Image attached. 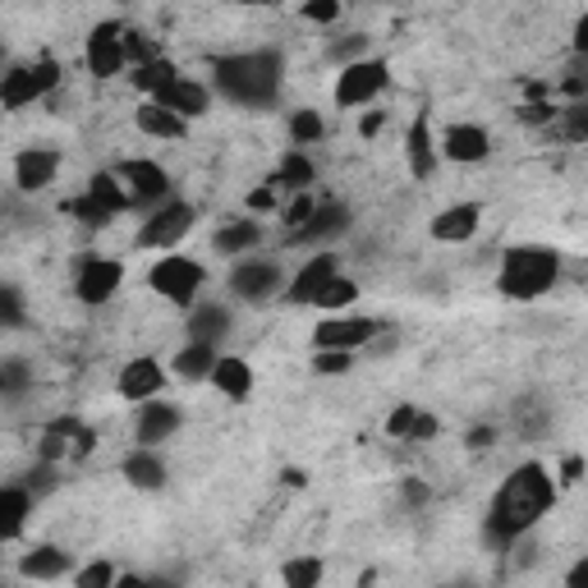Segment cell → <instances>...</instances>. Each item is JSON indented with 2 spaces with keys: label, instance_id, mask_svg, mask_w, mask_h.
I'll return each instance as SVG.
<instances>
[{
  "label": "cell",
  "instance_id": "cell-32",
  "mask_svg": "<svg viewBox=\"0 0 588 588\" xmlns=\"http://www.w3.org/2000/svg\"><path fill=\"white\" fill-rule=\"evenodd\" d=\"M65 212L74 216V221H79V226H87V230H106V226L115 221V216H120L115 207H106L102 198H92L87 189H83L79 198H70V203H65Z\"/></svg>",
  "mask_w": 588,
  "mask_h": 588
},
{
  "label": "cell",
  "instance_id": "cell-16",
  "mask_svg": "<svg viewBox=\"0 0 588 588\" xmlns=\"http://www.w3.org/2000/svg\"><path fill=\"white\" fill-rule=\"evenodd\" d=\"M331 276H340V258H336L331 249H318L313 258H303V267L290 276V286H286V303H295V308L313 303V299L327 290Z\"/></svg>",
  "mask_w": 588,
  "mask_h": 588
},
{
  "label": "cell",
  "instance_id": "cell-26",
  "mask_svg": "<svg viewBox=\"0 0 588 588\" xmlns=\"http://www.w3.org/2000/svg\"><path fill=\"white\" fill-rule=\"evenodd\" d=\"M207 382L221 391L226 400H249V391H254V368H249V359H239V354H221Z\"/></svg>",
  "mask_w": 588,
  "mask_h": 588
},
{
  "label": "cell",
  "instance_id": "cell-13",
  "mask_svg": "<svg viewBox=\"0 0 588 588\" xmlns=\"http://www.w3.org/2000/svg\"><path fill=\"white\" fill-rule=\"evenodd\" d=\"M166 378H171V373H166V363H162V359L138 354V359H130L125 368H120L115 395H120V400H130V405H147V400H162Z\"/></svg>",
  "mask_w": 588,
  "mask_h": 588
},
{
  "label": "cell",
  "instance_id": "cell-2",
  "mask_svg": "<svg viewBox=\"0 0 588 588\" xmlns=\"http://www.w3.org/2000/svg\"><path fill=\"white\" fill-rule=\"evenodd\" d=\"M281 83H286V55L276 47L235 51V55L212 60V87L235 106L267 111V106H276V97H281Z\"/></svg>",
  "mask_w": 588,
  "mask_h": 588
},
{
  "label": "cell",
  "instance_id": "cell-15",
  "mask_svg": "<svg viewBox=\"0 0 588 588\" xmlns=\"http://www.w3.org/2000/svg\"><path fill=\"white\" fill-rule=\"evenodd\" d=\"M235 327V313L221 303V299H198L189 308V318H184V340H194V345H212V350H221V340L230 336Z\"/></svg>",
  "mask_w": 588,
  "mask_h": 588
},
{
  "label": "cell",
  "instance_id": "cell-10",
  "mask_svg": "<svg viewBox=\"0 0 588 588\" xmlns=\"http://www.w3.org/2000/svg\"><path fill=\"white\" fill-rule=\"evenodd\" d=\"M386 327L378 318H350V313H336V318H322L313 327V350H340V354H354V350H368L373 340L382 336Z\"/></svg>",
  "mask_w": 588,
  "mask_h": 588
},
{
  "label": "cell",
  "instance_id": "cell-5",
  "mask_svg": "<svg viewBox=\"0 0 588 588\" xmlns=\"http://www.w3.org/2000/svg\"><path fill=\"white\" fill-rule=\"evenodd\" d=\"M391 83V65L382 55H368V60H354V65L336 70V83H331V102L340 111H363L373 106Z\"/></svg>",
  "mask_w": 588,
  "mask_h": 588
},
{
  "label": "cell",
  "instance_id": "cell-40",
  "mask_svg": "<svg viewBox=\"0 0 588 588\" xmlns=\"http://www.w3.org/2000/svg\"><path fill=\"white\" fill-rule=\"evenodd\" d=\"M419 410H423V405H410V400H405V405H395V410L386 414V437H391V442H405L410 427H414V419H419Z\"/></svg>",
  "mask_w": 588,
  "mask_h": 588
},
{
  "label": "cell",
  "instance_id": "cell-20",
  "mask_svg": "<svg viewBox=\"0 0 588 588\" xmlns=\"http://www.w3.org/2000/svg\"><path fill=\"white\" fill-rule=\"evenodd\" d=\"M258 244H262V221H258V216H230V221H221L216 235H212V249L221 258H235V262L254 258Z\"/></svg>",
  "mask_w": 588,
  "mask_h": 588
},
{
  "label": "cell",
  "instance_id": "cell-1",
  "mask_svg": "<svg viewBox=\"0 0 588 588\" xmlns=\"http://www.w3.org/2000/svg\"><path fill=\"white\" fill-rule=\"evenodd\" d=\"M556 478L543 460H524L510 470V478L497 487V497L487 506V538L497 543H519L529 529H538V519L556 506Z\"/></svg>",
  "mask_w": 588,
  "mask_h": 588
},
{
  "label": "cell",
  "instance_id": "cell-19",
  "mask_svg": "<svg viewBox=\"0 0 588 588\" xmlns=\"http://www.w3.org/2000/svg\"><path fill=\"white\" fill-rule=\"evenodd\" d=\"M60 175V152L55 147H23L14 157V189L19 194H42Z\"/></svg>",
  "mask_w": 588,
  "mask_h": 588
},
{
  "label": "cell",
  "instance_id": "cell-34",
  "mask_svg": "<svg viewBox=\"0 0 588 588\" xmlns=\"http://www.w3.org/2000/svg\"><path fill=\"white\" fill-rule=\"evenodd\" d=\"M322 134H327V120H322L313 106L290 111V138H295V147H299V152H303L308 143H322Z\"/></svg>",
  "mask_w": 588,
  "mask_h": 588
},
{
  "label": "cell",
  "instance_id": "cell-8",
  "mask_svg": "<svg viewBox=\"0 0 588 588\" xmlns=\"http://www.w3.org/2000/svg\"><path fill=\"white\" fill-rule=\"evenodd\" d=\"M125 286V262L120 258H106V254H83L79 258V271H74V299L83 308H102L120 295Z\"/></svg>",
  "mask_w": 588,
  "mask_h": 588
},
{
  "label": "cell",
  "instance_id": "cell-41",
  "mask_svg": "<svg viewBox=\"0 0 588 588\" xmlns=\"http://www.w3.org/2000/svg\"><path fill=\"white\" fill-rule=\"evenodd\" d=\"M299 14L308 19V23H322V28H331L340 14H345V10H340V0H308V6H299Z\"/></svg>",
  "mask_w": 588,
  "mask_h": 588
},
{
  "label": "cell",
  "instance_id": "cell-11",
  "mask_svg": "<svg viewBox=\"0 0 588 588\" xmlns=\"http://www.w3.org/2000/svg\"><path fill=\"white\" fill-rule=\"evenodd\" d=\"M111 175L120 179V189L130 194L134 207H162V203H171V175L157 162L134 157V162H120Z\"/></svg>",
  "mask_w": 588,
  "mask_h": 588
},
{
  "label": "cell",
  "instance_id": "cell-49",
  "mask_svg": "<svg viewBox=\"0 0 588 588\" xmlns=\"http://www.w3.org/2000/svg\"><path fill=\"white\" fill-rule=\"evenodd\" d=\"M23 318V303L14 290H0V322H19Z\"/></svg>",
  "mask_w": 588,
  "mask_h": 588
},
{
  "label": "cell",
  "instance_id": "cell-35",
  "mask_svg": "<svg viewBox=\"0 0 588 588\" xmlns=\"http://www.w3.org/2000/svg\"><path fill=\"white\" fill-rule=\"evenodd\" d=\"M281 584L286 588H322V561L318 556H295L281 566Z\"/></svg>",
  "mask_w": 588,
  "mask_h": 588
},
{
  "label": "cell",
  "instance_id": "cell-22",
  "mask_svg": "<svg viewBox=\"0 0 588 588\" xmlns=\"http://www.w3.org/2000/svg\"><path fill=\"white\" fill-rule=\"evenodd\" d=\"M157 106H166L171 115H179L184 125H189V120H198V115H207L212 111V87L207 83H198V79H189V74H179L162 97H152Z\"/></svg>",
  "mask_w": 588,
  "mask_h": 588
},
{
  "label": "cell",
  "instance_id": "cell-45",
  "mask_svg": "<svg viewBox=\"0 0 588 588\" xmlns=\"http://www.w3.org/2000/svg\"><path fill=\"white\" fill-rule=\"evenodd\" d=\"M556 487H579L584 483V455H566L561 460V474H551Z\"/></svg>",
  "mask_w": 588,
  "mask_h": 588
},
{
  "label": "cell",
  "instance_id": "cell-54",
  "mask_svg": "<svg viewBox=\"0 0 588 588\" xmlns=\"http://www.w3.org/2000/svg\"><path fill=\"white\" fill-rule=\"evenodd\" d=\"M281 478H286V487H303V483H308V474H303V470H286Z\"/></svg>",
  "mask_w": 588,
  "mask_h": 588
},
{
  "label": "cell",
  "instance_id": "cell-36",
  "mask_svg": "<svg viewBox=\"0 0 588 588\" xmlns=\"http://www.w3.org/2000/svg\"><path fill=\"white\" fill-rule=\"evenodd\" d=\"M87 194H92V198H102V203L115 207V212H130V207H134L130 194L120 189V179H115L111 171H97V175H92V179H87Z\"/></svg>",
  "mask_w": 588,
  "mask_h": 588
},
{
  "label": "cell",
  "instance_id": "cell-48",
  "mask_svg": "<svg viewBox=\"0 0 588 588\" xmlns=\"http://www.w3.org/2000/svg\"><path fill=\"white\" fill-rule=\"evenodd\" d=\"M0 382H6V391H19V386H28V368H23L19 359L0 363Z\"/></svg>",
  "mask_w": 588,
  "mask_h": 588
},
{
  "label": "cell",
  "instance_id": "cell-37",
  "mask_svg": "<svg viewBox=\"0 0 588 588\" xmlns=\"http://www.w3.org/2000/svg\"><path fill=\"white\" fill-rule=\"evenodd\" d=\"M120 579V566L106 561V556H97V561H87L74 570V588H111Z\"/></svg>",
  "mask_w": 588,
  "mask_h": 588
},
{
  "label": "cell",
  "instance_id": "cell-52",
  "mask_svg": "<svg viewBox=\"0 0 588 588\" xmlns=\"http://www.w3.org/2000/svg\"><path fill=\"white\" fill-rule=\"evenodd\" d=\"M566 588H588V556H579V561L570 566V575H566Z\"/></svg>",
  "mask_w": 588,
  "mask_h": 588
},
{
  "label": "cell",
  "instance_id": "cell-57",
  "mask_svg": "<svg viewBox=\"0 0 588 588\" xmlns=\"http://www.w3.org/2000/svg\"><path fill=\"white\" fill-rule=\"evenodd\" d=\"M0 395H6V382H0Z\"/></svg>",
  "mask_w": 588,
  "mask_h": 588
},
{
  "label": "cell",
  "instance_id": "cell-55",
  "mask_svg": "<svg viewBox=\"0 0 588 588\" xmlns=\"http://www.w3.org/2000/svg\"><path fill=\"white\" fill-rule=\"evenodd\" d=\"M373 584H378V570H363L359 575V588H373Z\"/></svg>",
  "mask_w": 588,
  "mask_h": 588
},
{
  "label": "cell",
  "instance_id": "cell-42",
  "mask_svg": "<svg viewBox=\"0 0 588 588\" xmlns=\"http://www.w3.org/2000/svg\"><path fill=\"white\" fill-rule=\"evenodd\" d=\"M83 427H87L83 419H74V414H60V419H51V423H47V437H60L65 446H74Z\"/></svg>",
  "mask_w": 588,
  "mask_h": 588
},
{
  "label": "cell",
  "instance_id": "cell-51",
  "mask_svg": "<svg viewBox=\"0 0 588 588\" xmlns=\"http://www.w3.org/2000/svg\"><path fill=\"white\" fill-rule=\"evenodd\" d=\"M464 442H470L474 451H483V446L497 442V427H470V437H464Z\"/></svg>",
  "mask_w": 588,
  "mask_h": 588
},
{
  "label": "cell",
  "instance_id": "cell-50",
  "mask_svg": "<svg viewBox=\"0 0 588 588\" xmlns=\"http://www.w3.org/2000/svg\"><path fill=\"white\" fill-rule=\"evenodd\" d=\"M382 125H386V111H368V115L359 120V138H378Z\"/></svg>",
  "mask_w": 588,
  "mask_h": 588
},
{
  "label": "cell",
  "instance_id": "cell-9",
  "mask_svg": "<svg viewBox=\"0 0 588 588\" xmlns=\"http://www.w3.org/2000/svg\"><path fill=\"white\" fill-rule=\"evenodd\" d=\"M286 271L276 258H239L226 276V290L235 303H267L271 295H281Z\"/></svg>",
  "mask_w": 588,
  "mask_h": 588
},
{
  "label": "cell",
  "instance_id": "cell-4",
  "mask_svg": "<svg viewBox=\"0 0 588 588\" xmlns=\"http://www.w3.org/2000/svg\"><path fill=\"white\" fill-rule=\"evenodd\" d=\"M147 286H152V295H162V299L175 303V308H194L198 295H203V286H207V267H203L198 258L166 254V258L152 262Z\"/></svg>",
  "mask_w": 588,
  "mask_h": 588
},
{
  "label": "cell",
  "instance_id": "cell-18",
  "mask_svg": "<svg viewBox=\"0 0 588 588\" xmlns=\"http://www.w3.org/2000/svg\"><path fill=\"white\" fill-rule=\"evenodd\" d=\"M350 207L345 203H336V198H327V203H318L313 207V216L290 235V244H318V249H331V239H340L350 230Z\"/></svg>",
  "mask_w": 588,
  "mask_h": 588
},
{
  "label": "cell",
  "instance_id": "cell-47",
  "mask_svg": "<svg viewBox=\"0 0 588 588\" xmlns=\"http://www.w3.org/2000/svg\"><path fill=\"white\" fill-rule=\"evenodd\" d=\"M519 115L529 120V125H551V120L561 115V111H556L551 102H524V106H519Z\"/></svg>",
  "mask_w": 588,
  "mask_h": 588
},
{
  "label": "cell",
  "instance_id": "cell-14",
  "mask_svg": "<svg viewBox=\"0 0 588 588\" xmlns=\"http://www.w3.org/2000/svg\"><path fill=\"white\" fill-rule=\"evenodd\" d=\"M437 157H446L455 166H478L492 157V134L483 125H474V120H455L437 138Z\"/></svg>",
  "mask_w": 588,
  "mask_h": 588
},
{
  "label": "cell",
  "instance_id": "cell-24",
  "mask_svg": "<svg viewBox=\"0 0 588 588\" xmlns=\"http://www.w3.org/2000/svg\"><path fill=\"white\" fill-rule=\"evenodd\" d=\"M120 478H125L134 492H162L166 487V460L157 455V451H130L125 460H120Z\"/></svg>",
  "mask_w": 588,
  "mask_h": 588
},
{
  "label": "cell",
  "instance_id": "cell-12",
  "mask_svg": "<svg viewBox=\"0 0 588 588\" xmlns=\"http://www.w3.org/2000/svg\"><path fill=\"white\" fill-rule=\"evenodd\" d=\"M83 65L92 79H115L125 74V28L120 23H97L87 33V47H83Z\"/></svg>",
  "mask_w": 588,
  "mask_h": 588
},
{
  "label": "cell",
  "instance_id": "cell-27",
  "mask_svg": "<svg viewBox=\"0 0 588 588\" xmlns=\"http://www.w3.org/2000/svg\"><path fill=\"white\" fill-rule=\"evenodd\" d=\"M28 515H33V492L28 487H0V543H14L28 529Z\"/></svg>",
  "mask_w": 588,
  "mask_h": 588
},
{
  "label": "cell",
  "instance_id": "cell-53",
  "mask_svg": "<svg viewBox=\"0 0 588 588\" xmlns=\"http://www.w3.org/2000/svg\"><path fill=\"white\" fill-rule=\"evenodd\" d=\"M111 588H162L157 579H143V575H130V570H120V579Z\"/></svg>",
  "mask_w": 588,
  "mask_h": 588
},
{
  "label": "cell",
  "instance_id": "cell-7",
  "mask_svg": "<svg viewBox=\"0 0 588 588\" xmlns=\"http://www.w3.org/2000/svg\"><path fill=\"white\" fill-rule=\"evenodd\" d=\"M198 226V207L184 203V198H171L162 207L147 212V221L138 226L134 235V249H162V254H175L184 239H189V230Z\"/></svg>",
  "mask_w": 588,
  "mask_h": 588
},
{
  "label": "cell",
  "instance_id": "cell-30",
  "mask_svg": "<svg viewBox=\"0 0 588 588\" xmlns=\"http://www.w3.org/2000/svg\"><path fill=\"white\" fill-rule=\"evenodd\" d=\"M175 79H179V65H175V60H166V55H157V60H147V65H134L130 87L138 92L143 102H152V97H162V92H166Z\"/></svg>",
  "mask_w": 588,
  "mask_h": 588
},
{
  "label": "cell",
  "instance_id": "cell-28",
  "mask_svg": "<svg viewBox=\"0 0 588 588\" xmlns=\"http://www.w3.org/2000/svg\"><path fill=\"white\" fill-rule=\"evenodd\" d=\"M134 130L147 134V138H162V143H179L184 134H189V125H184L179 115H171L166 106H157V102H138V111H134Z\"/></svg>",
  "mask_w": 588,
  "mask_h": 588
},
{
  "label": "cell",
  "instance_id": "cell-25",
  "mask_svg": "<svg viewBox=\"0 0 588 588\" xmlns=\"http://www.w3.org/2000/svg\"><path fill=\"white\" fill-rule=\"evenodd\" d=\"M405 162H410V171H414V179H427L432 171H437V138H432V120L419 111L414 115V125L405 130Z\"/></svg>",
  "mask_w": 588,
  "mask_h": 588
},
{
  "label": "cell",
  "instance_id": "cell-43",
  "mask_svg": "<svg viewBox=\"0 0 588 588\" xmlns=\"http://www.w3.org/2000/svg\"><path fill=\"white\" fill-rule=\"evenodd\" d=\"M313 207H318V198H313V194H295V203L286 207V230L295 235V230L308 221V216H313Z\"/></svg>",
  "mask_w": 588,
  "mask_h": 588
},
{
  "label": "cell",
  "instance_id": "cell-3",
  "mask_svg": "<svg viewBox=\"0 0 588 588\" xmlns=\"http://www.w3.org/2000/svg\"><path fill=\"white\" fill-rule=\"evenodd\" d=\"M561 281V254L543 249V244H515L502 258L497 271V295L510 303H534Z\"/></svg>",
  "mask_w": 588,
  "mask_h": 588
},
{
  "label": "cell",
  "instance_id": "cell-44",
  "mask_svg": "<svg viewBox=\"0 0 588 588\" xmlns=\"http://www.w3.org/2000/svg\"><path fill=\"white\" fill-rule=\"evenodd\" d=\"M432 437H442V419L427 414V410H419V419H414V427H410L405 442H432Z\"/></svg>",
  "mask_w": 588,
  "mask_h": 588
},
{
  "label": "cell",
  "instance_id": "cell-17",
  "mask_svg": "<svg viewBox=\"0 0 588 588\" xmlns=\"http://www.w3.org/2000/svg\"><path fill=\"white\" fill-rule=\"evenodd\" d=\"M179 423H184L179 405H171V400H147V405H138V414H134V442L143 451H157L162 442L175 437Z\"/></svg>",
  "mask_w": 588,
  "mask_h": 588
},
{
  "label": "cell",
  "instance_id": "cell-39",
  "mask_svg": "<svg viewBox=\"0 0 588 588\" xmlns=\"http://www.w3.org/2000/svg\"><path fill=\"white\" fill-rule=\"evenodd\" d=\"M354 368V354H340V350H313V373L318 378H345Z\"/></svg>",
  "mask_w": 588,
  "mask_h": 588
},
{
  "label": "cell",
  "instance_id": "cell-21",
  "mask_svg": "<svg viewBox=\"0 0 588 588\" xmlns=\"http://www.w3.org/2000/svg\"><path fill=\"white\" fill-rule=\"evenodd\" d=\"M478 221H483L478 203H451V207H442L437 216H432L427 235L437 239V244H470L478 235Z\"/></svg>",
  "mask_w": 588,
  "mask_h": 588
},
{
  "label": "cell",
  "instance_id": "cell-31",
  "mask_svg": "<svg viewBox=\"0 0 588 588\" xmlns=\"http://www.w3.org/2000/svg\"><path fill=\"white\" fill-rule=\"evenodd\" d=\"M313 179H318V166L308 162L299 147H290L281 157V166H276V175H271L276 189H290V194H308V189H313Z\"/></svg>",
  "mask_w": 588,
  "mask_h": 588
},
{
  "label": "cell",
  "instance_id": "cell-6",
  "mask_svg": "<svg viewBox=\"0 0 588 588\" xmlns=\"http://www.w3.org/2000/svg\"><path fill=\"white\" fill-rule=\"evenodd\" d=\"M60 60L42 55L33 60V65H14L0 74V111H23V106H33L42 97H51V92L60 87Z\"/></svg>",
  "mask_w": 588,
  "mask_h": 588
},
{
  "label": "cell",
  "instance_id": "cell-46",
  "mask_svg": "<svg viewBox=\"0 0 588 588\" xmlns=\"http://www.w3.org/2000/svg\"><path fill=\"white\" fill-rule=\"evenodd\" d=\"M244 207H249V216H262V212H271V207H276V184L267 179L262 189H254L249 198H244Z\"/></svg>",
  "mask_w": 588,
  "mask_h": 588
},
{
  "label": "cell",
  "instance_id": "cell-29",
  "mask_svg": "<svg viewBox=\"0 0 588 588\" xmlns=\"http://www.w3.org/2000/svg\"><path fill=\"white\" fill-rule=\"evenodd\" d=\"M216 359H221V350L184 340V345L171 354V373H175L179 382H207V378H212V368H216Z\"/></svg>",
  "mask_w": 588,
  "mask_h": 588
},
{
  "label": "cell",
  "instance_id": "cell-38",
  "mask_svg": "<svg viewBox=\"0 0 588 588\" xmlns=\"http://www.w3.org/2000/svg\"><path fill=\"white\" fill-rule=\"evenodd\" d=\"M368 55H373V51H368V38H363V33H354V38H345V42H331V47H327V60H331V65H340V70L354 65V60H368Z\"/></svg>",
  "mask_w": 588,
  "mask_h": 588
},
{
  "label": "cell",
  "instance_id": "cell-56",
  "mask_svg": "<svg viewBox=\"0 0 588 588\" xmlns=\"http://www.w3.org/2000/svg\"><path fill=\"white\" fill-rule=\"evenodd\" d=\"M0 65H6V47H0ZM0 74H6V70H0Z\"/></svg>",
  "mask_w": 588,
  "mask_h": 588
},
{
  "label": "cell",
  "instance_id": "cell-33",
  "mask_svg": "<svg viewBox=\"0 0 588 588\" xmlns=\"http://www.w3.org/2000/svg\"><path fill=\"white\" fill-rule=\"evenodd\" d=\"M354 299H359V281L340 271V276H331V281H327V290L313 299V308H322L327 318H336V313H345V308H350Z\"/></svg>",
  "mask_w": 588,
  "mask_h": 588
},
{
  "label": "cell",
  "instance_id": "cell-23",
  "mask_svg": "<svg viewBox=\"0 0 588 588\" xmlns=\"http://www.w3.org/2000/svg\"><path fill=\"white\" fill-rule=\"evenodd\" d=\"M19 575H23V579H38V584H55V579L74 575V561H70V551H65V547L38 543L33 551H23V556H19Z\"/></svg>",
  "mask_w": 588,
  "mask_h": 588
}]
</instances>
